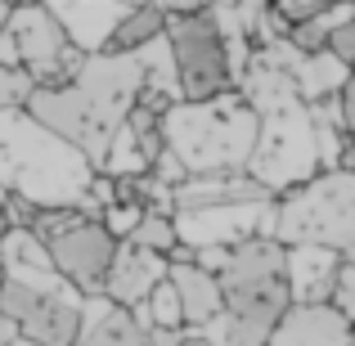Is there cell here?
Segmentation results:
<instances>
[{
  "mask_svg": "<svg viewBox=\"0 0 355 346\" xmlns=\"http://www.w3.org/2000/svg\"><path fill=\"white\" fill-rule=\"evenodd\" d=\"M139 86H144L139 54H90L81 63L77 81H68L59 90H32L23 113L32 121H41L45 130H54L59 139H68L99 171V162L108 153V139L126 121Z\"/></svg>",
  "mask_w": 355,
  "mask_h": 346,
  "instance_id": "obj_1",
  "label": "cell"
},
{
  "mask_svg": "<svg viewBox=\"0 0 355 346\" xmlns=\"http://www.w3.org/2000/svg\"><path fill=\"white\" fill-rule=\"evenodd\" d=\"M95 180V166L54 130L32 121L23 108L0 113V189L36 211L81 207Z\"/></svg>",
  "mask_w": 355,
  "mask_h": 346,
  "instance_id": "obj_2",
  "label": "cell"
},
{
  "mask_svg": "<svg viewBox=\"0 0 355 346\" xmlns=\"http://www.w3.org/2000/svg\"><path fill=\"white\" fill-rule=\"evenodd\" d=\"M216 288L220 315L207 329H198V338L211 346H266L275 324L293 306L284 279V248L275 239H248L230 248Z\"/></svg>",
  "mask_w": 355,
  "mask_h": 346,
  "instance_id": "obj_3",
  "label": "cell"
},
{
  "mask_svg": "<svg viewBox=\"0 0 355 346\" xmlns=\"http://www.w3.org/2000/svg\"><path fill=\"white\" fill-rule=\"evenodd\" d=\"M162 148L180 162L184 175H239L257 144V113L234 95L202 99V104H175L162 121Z\"/></svg>",
  "mask_w": 355,
  "mask_h": 346,
  "instance_id": "obj_4",
  "label": "cell"
},
{
  "mask_svg": "<svg viewBox=\"0 0 355 346\" xmlns=\"http://www.w3.org/2000/svg\"><path fill=\"white\" fill-rule=\"evenodd\" d=\"M270 239L279 248H329L338 257L355 252V175L320 171L302 189L275 198Z\"/></svg>",
  "mask_w": 355,
  "mask_h": 346,
  "instance_id": "obj_5",
  "label": "cell"
},
{
  "mask_svg": "<svg viewBox=\"0 0 355 346\" xmlns=\"http://www.w3.org/2000/svg\"><path fill=\"white\" fill-rule=\"evenodd\" d=\"M243 175L257 180L270 198H279L288 189H302L306 180L320 175L315 121H311V108L302 99L257 117V144H252V157L243 166Z\"/></svg>",
  "mask_w": 355,
  "mask_h": 346,
  "instance_id": "obj_6",
  "label": "cell"
},
{
  "mask_svg": "<svg viewBox=\"0 0 355 346\" xmlns=\"http://www.w3.org/2000/svg\"><path fill=\"white\" fill-rule=\"evenodd\" d=\"M162 36L171 50V68H175V90L180 104H202L230 90V72H225V45H220L216 27L207 23L202 5H184V9H162Z\"/></svg>",
  "mask_w": 355,
  "mask_h": 346,
  "instance_id": "obj_7",
  "label": "cell"
},
{
  "mask_svg": "<svg viewBox=\"0 0 355 346\" xmlns=\"http://www.w3.org/2000/svg\"><path fill=\"white\" fill-rule=\"evenodd\" d=\"M9 45H14V63L32 90H59L77 81L86 54H77L63 41L59 23L50 18L45 5H14L9 9Z\"/></svg>",
  "mask_w": 355,
  "mask_h": 346,
  "instance_id": "obj_8",
  "label": "cell"
},
{
  "mask_svg": "<svg viewBox=\"0 0 355 346\" xmlns=\"http://www.w3.org/2000/svg\"><path fill=\"white\" fill-rule=\"evenodd\" d=\"M0 315L18 324V338L32 346H72L81 333V297L68 284L18 288L0 284Z\"/></svg>",
  "mask_w": 355,
  "mask_h": 346,
  "instance_id": "obj_9",
  "label": "cell"
},
{
  "mask_svg": "<svg viewBox=\"0 0 355 346\" xmlns=\"http://www.w3.org/2000/svg\"><path fill=\"white\" fill-rule=\"evenodd\" d=\"M275 220V198L270 202H230V207H198V211H171L175 243L189 252L202 248H239L248 239H270Z\"/></svg>",
  "mask_w": 355,
  "mask_h": 346,
  "instance_id": "obj_10",
  "label": "cell"
},
{
  "mask_svg": "<svg viewBox=\"0 0 355 346\" xmlns=\"http://www.w3.org/2000/svg\"><path fill=\"white\" fill-rule=\"evenodd\" d=\"M45 252H50L54 275H59L81 302L104 297V275H108V261H113L117 243L104 234L99 220H77L72 230L54 234V239L45 243Z\"/></svg>",
  "mask_w": 355,
  "mask_h": 346,
  "instance_id": "obj_11",
  "label": "cell"
},
{
  "mask_svg": "<svg viewBox=\"0 0 355 346\" xmlns=\"http://www.w3.org/2000/svg\"><path fill=\"white\" fill-rule=\"evenodd\" d=\"M45 9H50V18L59 23L63 41L77 54H86V59L108 50L117 23L130 14L126 0H54V5H45Z\"/></svg>",
  "mask_w": 355,
  "mask_h": 346,
  "instance_id": "obj_12",
  "label": "cell"
},
{
  "mask_svg": "<svg viewBox=\"0 0 355 346\" xmlns=\"http://www.w3.org/2000/svg\"><path fill=\"white\" fill-rule=\"evenodd\" d=\"M162 279H166L162 257L135 248V243H117L113 261H108V275H104V302L117 306V311H135Z\"/></svg>",
  "mask_w": 355,
  "mask_h": 346,
  "instance_id": "obj_13",
  "label": "cell"
},
{
  "mask_svg": "<svg viewBox=\"0 0 355 346\" xmlns=\"http://www.w3.org/2000/svg\"><path fill=\"white\" fill-rule=\"evenodd\" d=\"M72 346H180V333L139 329L130 311H117L104 297L81 302V333Z\"/></svg>",
  "mask_w": 355,
  "mask_h": 346,
  "instance_id": "obj_14",
  "label": "cell"
},
{
  "mask_svg": "<svg viewBox=\"0 0 355 346\" xmlns=\"http://www.w3.org/2000/svg\"><path fill=\"white\" fill-rule=\"evenodd\" d=\"M351 257H338L329 248H284V279L293 306H329V288L338 266Z\"/></svg>",
  "mask_w": 355,
  "mask_h": 346,
  "instance_id": "obj_15",
  "label": "cell"
},
{
  "mask_svg": "<svg viewBox=\"0 0 355 346\" xmlns=\"http://www.w3.org/2000/svg\"><path fill=\"white\" fill-rule=\"evenodd\" d=\"M266 346H351V320L333 306H288Z\"/></svg>",
  "mask_w": 355,
  "mask_h": 346,
  "instance_id": "obj_16",
  "label": "cell"
},
{
  "mask_svg": "<svg viewBox=\"0 0 355 346\" xmlns=\"http://www.w3.org/2000/svg\"><path fill=\"white\" fill-rule=\"evenodd\" d=\"M0 284L18 288H54L63 284L50 266V252L32 230H0Z\"/></svg>",
  "mask_w": 355,
  "mask_h": 346,
  "instance_id": "obj_17",
  "label": "cell"
},
{
  "mask_svg": "<svg viewBox=\"0 0 355 346\" xmlns=\"http://www.w3.org/2000/svg\"><path fill=\"white\" fill-rule=\"evenodd\" d=\"M230 202H270V193L248 175H184L171 189V211L198 207H230Z\"/></svg>",
  "mask_w": 355,
  "mask_h": 346,
  "instance_id": "obj_18",
  "label": "cell"
},
{
  "mask_svg": "<svg viewBox=\"0 0 355 346\" xmlns=\"http://www.w3.org/2000/svg\"><path fill=\"white\" fill-rule=\"evenodd\" d=\"M166 284H171L175 302H180V333H198L207 329L211 320L220 315V288L216 279L207 275V270H198L189 261V266H166Z\"/></svg>",
  "mask_w": 355,
  "mask_h": 346,
  "instance_id": "obj_19",
  "label": "cell"
},
{
  "mask_svg": "<svg viewBox=\"0 0 355 346\" xmlns=\"http://www.w3.org/2000/svg\"><path fill=\"white\" fill-rule=\"evenodd\" d=\"M288 81H293V95L302 99L306 108H315V104H324V99L342 95V90L351 86V68H347V63H338L329 50L297 54L293 68H288Z\"/></svg>",
  "mask_w": 355,
  "mask_h": 346,
  "instance_id": "obj_20",
  "label": "cell"
},
{
  "mask_svg": "<svg viewBox=\"0 0 355 346\" xmlns=\"http://www.w3.org/2000/svg\"><path fill=\"white\" fill-rule=\"evenodd\" d=\"M162 9L157 5H130V14L117 23V32H113V41H108V50L104 54H135L139 45H148L153 36H162Z\"/></svg>",
  "mask_w": 355,
  "mask_h": 346,
  "instance_id": "obj_21",
  "label": "cell"
},
{
  "mask_svg": "<svg viewBox=\"0 0 355 346\" xmlns=\"http://www.w3.org/2000/svg\"><path fill=\"white\" fill-rule=\"evenodd\" d=\"M342 23H355V5H324L315 18H306V23H297L293 32H288V45H293L297 54H320L324 41H329L333 27Z\"/></svg>",
  "mask_w": 355,
  "mask_h": 346,
  "instance_id": "obj_22",
  "label": "cell"
},
{
  "mask_svg": "<svg viewBox=\"0 0 355 346\" xmlns=\"http://www.w3.org/2000/svg\"><path fill=\"white\" fill-rule=\"evenodd\" d=\"M126 243H135V248H144V252H153V257L166 261L175 252L171 216H162V211H144V216H139V225H135V234H130Z\"/></svg>",
  "mask_w": 355,
  "mask_h": 346,
  "instance_id": "obj_23",
  "label": "cell"
},
{
  "mask_svg": "<svg viewBox=\"0 0 355 346\" xmlns=\"http://www.w3.org/2000/svg\"><path fill=\"white\" fill-rule=\"evenodd\" d=\"M144 311H148V320H153L157 333H180L184 329V324H180V302H175V293H171L166 279L144 297Z\"/></svg>",
  "mask_w": 355,
  "mask_h": 346,
  "instance_id": "obj_24",
  "label": "cell"
},
{
  "mask_svg": "<svg viewBox=\"0 0 355 346\" xmlns=\"http://www.w3.org/2000/svg\"><path fill=\"white\" fill-rule=\"evenodd\" d=\"M329 306L342 315V320H351V315H355V261H342V266H338L333 288H329Z\"/></svg>",
  "mask_w": 355,
  "mask_h": 346,
  "instance_id": "obj_25",
  "label": "cell"
},
{
  "mask_svg": "<svg viewBox=\"0 0 355 346\" xmlns=\"http://www.w3.org/2000/svg\"><path fill=\"white\" fill-rule=\"evenodd\" d=\"M27 95H32V81L18 68H5V63H0V113H5V108H23Z\"/></svg>",
  "mask_w": 355,
  "mask_h": 346,
  "instance_id": "obj_26",
  "label": "cell"
},
{
  "mask_svg": "<svg viewBox=\"0 0 355 346\" xmlns=\"http://www.w3.org/2000/svg\"><path fill=\"white\" fill-rule=\"evenodd\" d=\"M324 50L333 54L338 63H347V68H355V23H342L329 32V41H324Z\"/></svg>",
  "mask_w": 355,
  "mask_h": 346,
  "instance_id": "obj_27",
  "label": "cell"
},
{
  "mask_svg": "<svg viewBox=\"0 0 355 346\" xmlns=\"http://www.w3.org/2000/svg\"><path fill=\"white\" fill-rule=\"evenodd\" d=\"M320 9H324L320 0H279V5H275V14L284 18L288 27H297V23H306V18H315Z\"/></svg>",
  "mask_w": 355,
  "mask_h": 346,
  "instance_id": "obj_28",
  "label": "cell"
},
{
  "mask_svg": "<svg viewBox=\"0 0 355 346\" xmlns=\"http://www.w3.org/2000/svg\"><path fill=\"white\" fill-rule=\"evenodd\" d=\"M14 342H18V324L0 315V346H14Z\"/></svg>",
  "mask_w": 355,
  "mask_h": 346,
  "instance_id": "obj_29",
  "label": "cell"
},
{
  "mask_svg": "<svg viewBox=\"0 0 355 346\" xmlns=\"http://www.w3.org/2000/svg\"><path fill=\"white\" fill-rule=\"evenodd\" d=\"M180 346H211V342H202L198 333H180Z\"/></svg>",
  "mask_w": 355,
  "mask_h": 346,
  "instance_id": "obj_30",
  "label": "cell"
},
{
  "mask_svg": "<svg viewBox=\"0 0 355 346\" xmlns=\"http://www.w3.org/2000/svg\"><path fill=\"white\" fill-rule=\"evenodd\" d=\"M5 202H9V193H5V189H0V211H5Z\"/></svg>",
  "mask_w": 355,
  "mask_h": 346,
  "instance_id": "obj_31",
  "label": "cell"
}]
</instances>
